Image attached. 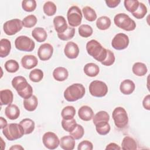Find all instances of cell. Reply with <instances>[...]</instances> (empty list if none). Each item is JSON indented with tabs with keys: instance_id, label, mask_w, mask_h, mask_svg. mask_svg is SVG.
I'll list each match as a JSON object with an SVG mask.
<instances>
[{
	"instance_id": "cell-14",
	"label": "cell",
	"mask_w": 150,
	"mask_h": 150,
	"mask_svg": "<svg viewBox=\"0 0 150 150\" xmlns=\"http://www.w3.org/2000/svg\"><path fill=\"white\" fill-rule=\"evenodd\" d=\"M64 53L69 59H76L79 54L78 45L73 42H67L64 48Z\"/></svg>"
},
{
	"instance_id": "cell-23",
	"label": "cell",
	"mask_w": 150,
	"mask_h": 150,
	"mask_svg": "<svg viewBox=\"0 0 150 150\" xmlns=\"http://www.w3.org/2000/svg\"><path fill=\"white\" fill-rule=\"evenodd\" d=\"M53 78L58 81L66 80L69 76L68 70L63 67H56L53 71Z\"/></svg>"
},
{
	"instance_id": "cell-52",
	"label": "cell",
	"mask_w": 150,
	"mask_h": 150,
	"mask_svg": "<svg viewBox=\"0 0 150 150\" xmlns=\"http://www.w3.org/2000/svg\"><path fill=\"white\" fill-rule=\"evenodd\" d=\"M9 149H13V150H19V149H24L23 147H22L21 145H15L12 146Z\"/></svg>"
},
{
	"instance_id": "cell-29",
	"label": "cell",
	"mask_w": 150,
	"mask_h": 150,
	"mask_svg": "<svg viewBox=\"0 0 150 150\" xmlns=\"http://www.w3.org/2000/svg\"><path fill=\"white\" fill-rule=\"evenodd\" d=\"M132 72L137 76H143L145 75L148 71L146 66L141 62H136L132 67Z\"/></svg>"
},
{
	"instance_id": "cell-24",
	"label": "cell",
	"mask_w": 150,
	"mask_h": 150,
	"mask_svg": "<svg viewBox=\"0 0 150 150\" xmlns=\"http://www.w3.org/2000/svg\"><path fill=\"white\" fill-rule=\"evenodd\" d=\"M23 104L26 110L28 111H33L36 109L38 105V98L35 96L32 95L30 97L24 99Z\"/></svg>"
},
{
	"instance_id": "cell-47",
	"label": "cell",
	"mask_w": 150,
	"mask_h": 150,
	"mask_svg": "<svg viewBox=\"0 0 150 150\" xmlns=\"http://www.w3.org/2000/svg\"><path fill=\"white\" fill-rule=\"evenodd\" d=\"M93 148V144L87 140H84L80 142L77 147L78 150H92Z\"/></svg>"
},
{
	"instance_id": "cell-21",
	"label": "cell",
	"mask_w": 150,
	"mask_h": 150,
	"mask_svg": "<svg viewBox=\"0 0 150 150\" xmlns=\"http://www.w3.org/2000/svg\"><path fill=\"white\" fill-rule=\"evenodd\" d=\"M13 100V95L11 90L5 89L0 91V102L1 105L11 104Z\"/></svg>"
},
{
	"instance_id": "cell-11",
	"label": "cell",
	"mask_w": 150,
	"mask_h": 150,
	"mask_svg": "<svg viewBox=\"0 0 150 150\" xmlns=\"http://www.w3.org/2000/svg\"><path fill=\"white\" fill-rule=\"evenodd\" d=\"M43 144L46 148L49 149H54L58 147L60 139L57 135L53 132H47L42 137Z\"/></svg>"
},
{
	"instance_id": "cell-25",
	"label": "cell",
	"mask_w": 150,
	"mask_h": 150,
	"mask_svg": "<svg viewBox=\"0 0 150 150\" xmlns=\"http://www.w3.org/2000/svg\"><path fill=\"white\" fill-rule=\"evenodd\" d=\"M84 73L89 77H96L97 76L100 71L98 66L94 63H87L83 69Z\"/></svg>"
},
{
	"instance_id": "cell-15",
	"label": "cell",
	"mask_w": 150,
	"mask_h": 150,
	"mask_svg": "<svg viewBox=\"0 0 150 150\" xmlns=\"http://www.w3.org/2000/svg\"><path fill=\"white\" fill-rule=\"evenodd\" d=\"M53 22L54 29L57 33L64 32L68 28L66 19L63 16H56L53 19Z\"/></svg>"
},
{
	"instance_id": "cell-38",
	"label": "cell",
	"mask_w": 150,
	"mask_h": 150,
	"mask_svg": "<svg viewBox=\"0 0 150 150\" xmlns=\"http://www.w3.org/2000/svg\"><path fill=\"white\" fill-rule=\"evenodd\" d=\"M77 125L75 119L71 118L69 120L63 119L62 121V126L64 130L69 132L72 131Z\"/></svg>"
},
{
	"instance_id": "cell-34",
	"label": "cell",
	"mask_w": 150,
	"mask_h": 150,
	"mask_svg": "<svg viewBox=\"0 0 150 150\" xmlns=\"http://www.w3.org/2000/svg\"><path fill=\"white\" fill-rule=\"evenodd\" d=\"M44 13L49 16L54 15L57 11L56 5L52 1H47L45 3L43 6Z\"/></svg>"
},
{
	"instance_id": "cell-27",
	"label": "cell",
	"mask_w": 150,
	"mask_h": 150,
	"mask_svg": "<svg viewBox=\"0 0 150 150\" xmlns=\"http://www.w3.org/2000/svg\"><path fill=\"white\" fill-rule=\"evenodd\" d=\"M121 148L124 150H135L137 148V144L132 138L126 136L122 139Z\"/></svg>"
},
{
	"instance_id": "cell-46",
	"label": "cell",
	"mask_w": 150,
	"mask_h": 150,
	"mask_svg": "<svg viewBox=\"0 0 150 150\" xmlns=\"http://www.w3.org/2000/svg\"><path fill=\"white\" fill-rule=\"evenodd\" d=\"M107 53L106 58L101 63L102 64H103L104 66H111L112 64H114V63L115 62V58L114 54V53L112 52H111L109 49H107Z\"/></svg>"
},
{
	"instance_id": "cell-45",
	"label": "cell",
	"mask_w": 150,
	"mask_h": 150,
	"mask_svg": "<svg viewBox=\"0 0 150 150\" xmlns=\"http://www.w3.org/2000/svg\"><path fill=\"white\" fill-rule=\"evenodd\" d=\"M84 134V130L83 127L80 125L77 124L76 127L74 128V129L70 132V135L71 136H72L74 139H81Z\"/></svg>"
},
{
	"instance_id": "cell-42",
	"label": "cell",
	"mask_w": 150,
	"mask_h": 150,
	"mask_svg": "<svg viewBox=\"0 0 150 150\" xmlns=\"http://www.w3.org/2000/svg\"><path fill=\"white\" fill-rule=\"evenodd\" d=\"M147 13V8L145 5L142 2H139V6L136 11L132 13V15L138 19H142Z\"/></svg>"
},
{
	"instance_id": "cell-19",
	"label": "cell",
	"mask_w": 150,
	"mask_h": 150,
	"mask_svg": "<svg viewBox=\"0 0 150 150\" xmlns=\"http://www.w3.org/2000/svg\"><path fill=\"white\" fill-rule=\"evenodd\" d=\"M74 138L70 135H66L62 137L60 139V146L64 150H72L75 146Z\"/></svg>"
},
{
	"instance_id": "cell-48",
	"label": "cell",
	"mask_w": 150,
	"mask_h": 150,
	"mask_svg": "<svg viewBox=\"0 0 150 150\" xmlns=\"http://www.w3.org/2000/svg\"><path fill=\"white\" fill-rule=\"evenodd\" d=\"M107 6L110 8H114L117 6L121 2L120 0H107L105 1Z\"/></svg>"
},
{
	"instance_id": "cell-20",
	"label": "cell",
	"mask_w": 150,
	"mask_h": 150,
	"mask_svg": "<svg viewBox=\"0 0 150 150\" xmlns=\"http://www.w3.org/2000/svg\"><path fill=\"white\" fill-rule=\"evenodd\" d=\"M5 114L6 117L11 120L17 119L20 115V110L19 107L15 104H9L5 109Z\"/></svg>"
},
{
	"instance_id": "cell-5",
	"label": "cell",
	"mask_w": 150,
	"mask_h": 150,
	"mask_svg": "<svg viewBox=\"0 0 150 150\" xmlns=\"http://www.w3.org/2000/svg\"><path fill=\"white\" fill-rule=\"evenodd\" d=\"M115 25L125 31H132L136 28V23L128 15L124 13L117 14L114 18Z\"/></svg>"
},
{
	"instance_id": "cell-31",
	"label": "cell",
	"mask_w": 150,
	"mask_h": 150,
	"mask_svg": "<svg viewBox=\"0 0 150 150\" xmlns=\"http://www.w3.org/2000/svg\"><path fill=\"white\" fill-rule=\"evenodd\" d=\"M111 19L106 16H103L98 18L96 21V26L97 28L102 30L108 29L111 26Z\"/></svg>"
},
{
	"instance_id": "cell-49",
	"label": "cell",
	"mask_w": 150,
	"mask_h": 150,
	"mask_svg": "<svg viewBox=\"0 0 150 150\" xmlns=\"http://www.w3.org/2000/svg\"><path fill=\"white\" fill-rule=\"evenodd\" d=\"M142 105L145 109L147 110H150V96L149 94H148L146 96L142 101Z\"/></svg>"
},
{
	"instance_id": "cell-13",
	"label": "cell",
	"mask_w": 150,
	"mask_h": 150,
	"mask_svg": "<svg viewBox=\"0 0 150 150\" xmlns=\"http://www.w3.org/2000/svg\"><path fill=\"white\" fill-rule=\"evenodd\" d=\"M53 53V47L52 45L45 43L40 46L38 50V56L40 60L46 61L49 60Z\"/></svg>"
},
{
	"instance_id": "cell-44",
	"label": "cell",
	"mask_w": 150,
	"mask_h": 150,
	"mask_svg": "<svg viewBox=\"0 0 150 150\" xmlns=\"http://www.w3.org/2000/svg\"><path fill=\"white\" fill-rule=\"evenodd\" d=\"M36 5V2L35 0H24L22 2V8L26 12L33 11Z\"/></svg>"
},
{
	"instance_id": "cell-1",
	"label": "cell",
	"mask_w": 150,
	"mask_h": 150,
	"mask_svg": "<svg viewBox=\"0 0 150 150\" xmlns=\"http://www.w3.org/2000/svg\"><path fill=\"white\" fill-rule=\"evenodd\" d=\"M12 86L16 90L19 96L24 99L28 98L32 96L33 88L28 83L26 78L18 76L12 80Z\"/></svg>"
},
{
	"instance_id": "cell-12",
	"label": "cell",
	"mask_w": 150,
	"mask_h": 150,
	"mask_svg": "<svg viewBox=\"0 0 150 150\" xmlns=\"http://www.w3.org/2000/svg\"><path fill=\"white\" fill-rule=\"evenodd\" d=\"M129 43L128 36L123 33H119L113 38L111 45L116 50H121L126 49Z\"/></svg>"
},
{
	"instance_id": "cell-36",
	"label": "cell",
	"mask_w": 150,
	"mask_h": 150,
	"mask_svg": "<svg viewBox=\"0 0 150 150\" xmlns=\"http://www.w3.org/2000/svg\"><path fill=\"white\" fill-rule=\"evenodd\" d=\"M78 31L79 35L83 38H88L91 36L93 32L91 26L87 24L81 25L79 28Z\"/></svg>"
},
{
	"instance_id": "cell-53",
	"label": "cell",
	"mask_w": 150,
	"mask_h": 150,
	"mask_svg": "<svg viewBox=\"0 0 150 150\" xmlns=\"http://www.w3.org/2000/svg\"><path fill=\"white\" fill-rule=\"evenodd\" d=\"M1 146H2V149H4L5 148V142L4 141L3 139L1 138Z\"/></svg>"
},
{
	"instance_id": "cell-7",
	"label": "cell",
	"mask_w": 150,
	"mask_h": 150,
	"mask_svg": "<svg viewBox=\"0 0 150 150\" xmlns=\"http://www.w3.org/2000/svg\"><path fill=\"white\" fill-rule=\"evenodd\" d=\"M89 91L91 96L96 97H103L108 93L107 84L100 80H94L89 85Z\"/></svg>"
},
{
	"instance_id": "cell-32",
	"label": "cell",
	"mask_w": 150,
	"mask_h": 150,
	"mask_svg": "<svg viewBox=\"0 0 150 150\" xmlns=\"http://www.w3.org/2000/svg\"><path fill=\"white\" fill-rule=\"evenodd\" d=\"M82 12L84 18L89 22H93L97 19L96 11L90 6H86L84 7L82 9Z\"/></svg>"
},
{
	"instance_id": "cell-9",
	"label": "cell",
	"mask_w": 150,
	"mask_h": 150,
	"mask_svg": "<svg viewBox=\"0 0 150 150\" xmlns=\"http://www.w3.org/2000/svg\"><path fill=\"white\" fill-rule=\"evenodd\" d=\"M68 23L71 27H77L81 24L83 15L81 10L77 6H71L67 13Z\"/></svg>"
},
{
	"instance_id": "cell-22",
	"label": "cell",
	"mask_w": 150,
	"mask_h": 150,
	"mask_svg": "<svg viewBox=\"0 0 150 150\" xmlns=\"http://www.w3.org/2000/svg\"><path fill=\"white\" fill-rule=\"evenodd\" d=\"M32 36L38 42H45L47 37V34L45 29L41 27H37L32 31Z\"/></svg>"
},
{
	"instance_id": "cell-3",
	"label": "cell",
	"mask_w": 150,
	"mask_h": 150,
	"mask_svg": "<svg viewBox=\"0 0 150 150\" xmlns=\"http://www.w3.org/2000/svg\"><path fill=\"white\" fill-rule=\"evenodd\" d=\"M86 90L83 84L74 83L69 86L64 91V97L69 102H74L83 97Z\"/></svg>"
},
{
	"instance_id": "cell-26",
	"label": "cell",
	"mask_w": 150,
	"mask_h": 150,
	"mask_svg": "<svg viewBox=\"0 0 150 150\" xmlns=\"http://www.w3.org/2000/svg\"><path fill=\"white\" fill-rule=\"evenodd\" d=\"M11 49V42L7 39H2L0 40V57L1 58L6 57L9 54Z\"/></svg>"
},
{
	"instance_id": "cell-18",
	"label": "cell",
	"mask_w": 150,
	"mask_h": 150,
	"mask_svg": "<svg viewBox=\"0 0 150 150\" xmlns=\"http://www.w3.org/2000/svg\"><path fill=\"white\" fill-rule=\"evenodd\" d=\"M135 88V83L129 79L123 80L120 86V91L124 95H129L133 93Z\"/></svg>"
},
{
	"instance_id": "cell-39",
	"label": "cell",
	"mask_w": 150,
	"mask_h": 150,
	"mask_svg": "<svg viewBox=\"0 0 150 150\" xmlns=\"http://www.w3.org/2000/svg\"><path fill=\"white\" fill-rule=\"evenodd\" d=\"M75 34V29L71 26H68L67 30L62 33H57L58 38L62 40H68L72 39Z\"/></svg>"
},
{
	"instance_id": "cell-16",
	"label": "cell",
	"mask_w": 150,
	"mask_h": 150,
	"mask_svg": "<svg viewBox=\"0 0 150 150\" xmlns=\"http://www.w3.org/2000/svg\"><path fill=\"white\" fill-rule=\"evenodd\" d=\"M38 60L34 55H25L21 59V64L23 68L30 70L38 65Z\"/></svg>"
},
{
	"instance_id": "cell-50",
	"label": "cell",
	"mask_w": 150,
	"mask_h": 150,
	"mask_svg": "<svg viewBox=\"0 0 150 150\" xmlns=\"http://www.w3.org/2000/svg\"><path fill=\"white\" fill-rule=\"evenodd\" d=\"M106 150H110V149H115V150H120L121 149V147L115 143L111 142L108 144L105 148Z\"/></svg>"
},
{
	"instance_id": "cell-4",
	"label": "cell",
	"mask_w": 150,
	"mask_h": 150,
	"mask_svg": "<svg viewBox=\"0 0 150 150\" xmlns=\"http://www.w3.org/2000/svg\"><path fill=\"white\" fill-rule=\"evenodd\" d=\"M2 133L8 140L14 141L22 138L25 134L23 127L17 123L8 124L2 129Z\"/></svg>"
},
{
	"instance_id": "cell-28",
	"label": "cell",
	"mask_w": 150,
	"mask_h": 150,
	"mask_svg": "<svg viewBox=\"0 0 150 150\" xmlns=\"http://www.w3.org/2000/svg\"><path fill=\"white\" fill-rule=\"evenodd\" d=\"M19 124L23 127L25 134H31L35 129V122L30 118H24L21 120Z\"/></svg>"
},
{
	"instance_id": "cell-43",
	"label": "cell",
	"mask_w": 150,
	"mask_h": 150,
	"mask_svg": "<svg viewBox=\"0 0 150 150\" xmlns=\"http://www.w3.org/2000/svg\"><path fill=\"white\" fill-rule=\"evenodd\" d=\"M37 18L34 15H29L24 18L22 21L24 27L30 28L35 26L37 23Z\"/></svg>"
},
{
	"instance_id": "cell-2",
	"label": "cell",
	"mask_w": 150,
	"mask_h": 150,
	"mask_svg": "<svg viewBox=\"0 0 150 150\" xmlns=\"http://www.w3.org/2000/svg\"><path fill=\"white\" fill-rule=\"evenodd\" d=\"M86 50L89 55L101 63L106 58L107 50L96 40L92 39L86 44Z\"/></svg>"
},
{
	"instance_id": "cell-51",
	"label": "cell",
	"mask_w": 150,
	"mask_h": 150,
	"mask_svg": "<svg viewBox=\"0 0 150 150\" xmlns=\"http://www.w3.org/2000/svg\"><path fill=\"white\" fill-rule=\"evenodd\" d=\"M8 125L7 124V121L2 117H0V128L3 129L4 128L6 125Z\"/></svg>"
},
{
	"instance_id": "cell-33",
	"label": "cell",
	"mask_w": 150,
	"mask_h": 150,
	"mask_svg": "<svg viewBox=\"0 0 150 150\" xmlns=\"http://www.w3.org/2000/svg\"><path fill=\"white\" fill-rule=\"evenodd\" d=\"M76 114V110L73 106L68 105L63 108L61 112V115L63 119L69 120L73 118Z\"/></svg>"
},
{
	"instance_id": "cell-30",
	"label": "cell",
	"mask_w": 150,
	"mask_h": 150,
	"mask_svg": "<svg viewBox=\"0 0 150 150\" xmlns=\"http://www.w3.org/2000/svg\"><path fill=\"white\" fill-rule=\"evenodd\" d=\"M96 129L97 133L101 135H105L109 133L111 129L110 125L108 121H101L96 125Z\"/></svg>"
},
{
	"instance_id": "cell-10",
	"label": "cell",
	"mask_w": 150,
	"mask_h": 150,
	"mask_svg": "<svg viewBox=\"0 0 150 150\" xmlns=\"http://www.w3.org/2000/svg\"><path fill=\"white\" fill-rule=\"evenodd\" d=\"M23 27L22 21L19 19H13L5 22L3 25V30L6 35L12 36L19 32Z\"/></svg>"
},
{
	"instance_id": "cell-41",
	"label": "cell",
	"mask_w": 150,
	"mask_h": 150,
	"mask_svg": "<svg viewBox=\"0 0 150 150\" xmlns=\"http://www.w3.org/2000/svg\"><path fill=\"white\" fill-rule=\"evenodd\" d=\"M124 4L126 9L132 13L138 9L139 2L137 0H125Z\"/></svg>"
},
{
	"instance_id": "cell-40",
	"label": "cell",
	"mask_w": 150,
	"mask_h": 150,
	"mask_svg": "<svg viewBox=\"0 0 150 150\" xmlns=\"http://www.w3.org/2000/svg\"><path fill=\"white\" fill-rule=\"evenodd\" d=\"M5 69L9 73H15L19 69V65L15 60H7L5 63Z\"/></svg>"
},
{
	"instance_id": "cell-35",
	"label": "cell",
	"mask_w": 150,
	"mask_h": 150,
	"mask_svg": "<svg viewBox=\"0 0 150 150\" xmlns=\"http://www.w3.org/2000/svg\"><path fill=\"white\" fill-rule=\"evenodd\" d=\"M29 79L35 83L40 81L43 78V72L39 69H35L30 71L29 75Z\"/></svg>"
},
{
	"instance_id": "cell-37",
	"label": "cell",
	"mask_w": 150,
	"mask_h": 150,
	"mask_svg": "<svg viewBox=\"0 0 150 150\" xmlns=\"http://www.w3.org/2000/svg\"><path fill=\"white\" fill-rule=\"evenodd\" d=\"M110 120V115L105 111H100L98 112L93 118V121L94 125L101 121H108Z\"/></svg>"
},
{
	"instance_id": "cell-8",
	"label": "cell",
	"mask_w": 150,
	"mask_h": 150,
	"mask_svg": "<svg viewBox=\"0 0 150 150\" xmlns=\"http://www.w3.org/2000/svg\"><path fill=\"white\" fill-rule=\"evenodd\" d=\"M15 47L23 52H32L35 47L34 41L26 36H19L17 37L15 40Z\"/></svg>"
},
{
	"instance_id": "cell-6",
	"label": "cell",
	"mask_w": 150,
	"mask_h": 150,
	"mask_svg": "<svg viewBox=\"0 0 150 150\" xmlns=\"http://www.w3.org/2000/svg\"><path fill=\"white\" fill-rule=\"evenodd\" d=\"M112 117L114 124L117 128L122 129L127 125L128 117L127 111L123 107H116L112 111Z\"/></svg>"
},
{
	"instance_id": "cell-17",
	"label": "cell",
	"mask_w": 150,
	"mask_h": 150,
	"mask_svg": "<svg viewBox=\"0 0 150 150\" xmlns=\"http://www.w3.org/2000/svg\"><path fill=\"white\" fill-rule=\"evenodd\" d=\"M79 118L85 121H90L94 117V112L91 108L88 105L81 107L78 111Z\"/></svg>"
}]
</instances>
